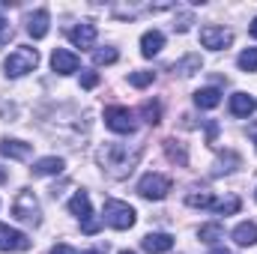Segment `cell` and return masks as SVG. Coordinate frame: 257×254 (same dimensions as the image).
<instances>
[{
	"label": "cell",
	"instance_id": "5bb4252c",
	"mask_svg": "<svg viewBox=\"0 0 257 254\" xmlns=\"http://www.w3.org/2000/svg\"><path fill=\"white\" fill-rule=\"evenodd\" d=\"M233 242L242 245V248L257 245V224L254 221H242V224H236V227H233Z\"/></svg>",
	"mask_w": 257,
	"mask_h": 254
},
{
	"label": "cell",
	"instance_id": "8d00e7d4",
	"mask_svg": "<svg viewBox=\"0 0 257 254\" xmlns=\"http://www.w3.org/2000/svg\"><path fill=\"white\" fill-rule=\"evenodd\" d=\"M209 254H233V251H230V248H212Z\"/></svg>",
	"mask_w": 257,
	"mask_h": 254
},
{
	"label": "cell",
	"instance_id": "d6986e66",
	"mask_svg": "<svg viewBox=\"0 0 257 254\" xmlns=\"http://www.w3.org/2000/svg\"><path fill=\"white\" fill-rule=\"evenodd\" d=\"M69 212L72 215H78L81 221H87L93 212H90V197H87V191H75L72 194V200H69Z\"/></svg>",
	"mask_w": 257,
	"mask_h": 254
},
{
	"label": "cell",
	"instance_id": "d4e9b609",
	"mask_svg": "<svg viewBox=\"0 0 257 254\" xmlns=\"http://www.w3.org/2000/svg\"><path fill=\"white\" fill-rule=\"evenodd\" d=\"M236 63H239L242 72H257V48H245Z\"/></svg>",
	"mask_w": 257,
	"mask_h": 254
},
{
	"label": "cell",
	"instance_id": "2e32d148",
	"mask_svg": "<svg viewBox=\"0 0 257 254\" xmlns=\"http://www.w3.org/2000/svg\"><path fill=\"white\" fill-rule=\"evenodd\" d=\"M254 111V99L248 93H233L230 96V114L233 117H251Z\"/></svg>",
	"mask_w": 257,
	"mask_h": 254
},
{
	"label": "cell",
	"instance_id": "9a60e30c",
	"mask_svg": "<svg viewBox=\"0 0 257 254\" xmlns=\"http://www.w3.org/2000/svg\"><path fill=\"white\" fill-rule=\"evenodd\" d=\"M63 168H66L63 159H57V156H45V159L33 162V177H54V174H60Z\"/></svg>",
	"mask_w": 257,
	"mask_h": 254
},
{
	"label": "cell",
	"instance_id": "ac0fdd59",
	"mask_svg": "<svg viewBox=\"0 0 257 254\" xmlns=\"http://www.w3.org/2000/svg\"><path fill=\"white\" fill-rule=\"evenodd\" d=\"M165 156H168L174 165H180V168H186V165H189L186 144H180V141H174V138H168V141H165Z\"/></svg>",
	"mask_w": 257,
	"mask_h": 254
},
{
	"label": "cell",
	"instance_id": "e575fe53",
	"mask_svg": "<svg viewBox=\"0 0 257 254\" xmlns=\"http://www.w3.org/2000/svg\"><path fill=\"white\" fill-rule=\"evenodd\" d=\"M81 254H108V245H99V248H87V251Z\"/></svg>",
	"mask_w": 257,
	"mask_h": 254
},
{
	"label": "cell",
	"instance_id": "6da1fadb",
	"mask_svg": "<svg viewBox=\"0 0 257 254\" xmlns=\"http://www.w3.org/2000/svg\"><path fill=\"white\" fill-rule=\"evenodd\" d=\"M138 159H141V147H135V150L128 153L126 144H105V147L99 150V165H102L114 180L128 177V174L135 171Z\"/></svg>",
	"mask_w": 257,
	"mask_h": 254
},
{
	"label": "cell",
	"instance_id": "277c9868",
	"mask_svg": "<svg viewBox=\"0 0 257 254\" xmlns=\"http://www.w3.org/2000/svg\"><path fill=\"white\" fill-rule=\"evenodd\" d=\"M12 215H15L18 221H24V224H33V227L42 221V218H39V215H42V212H39V200L33 197V191H27V189L18 191V197H15V203H12Z\"/></svg>",
	"mask_w": 257,
	"mask_h": 254
},
{
	"label": "cell",
	"instance_id": "44dd1931",
	"mask_svg": "<svg viewBox=\"0 0 257 254\" xmlns=\"http://www.w3.org/2000/svg\"><path fill=\"white\" fill-rule=\"evenodd\" d=\"M141 117H144L147 126H159V120H162V105H159L156 99H147V102L141 105Z\"/></svg>",
	"mask_w": 257,
	"mask_h": 254
},
{
	"label": "cell",
	"instance_id": "7c38bea8",
	"mask_svg": "<svg viewBox=\"0 0 257 254\" xmlns=\"http://www.w3.org/2000/svg\"><path fill=\"white\" fill-rule=\"evenodd\" d=\"M48 21H51L48 9H36L33 15H27V33H30L33 39H42V36L48 33Z\"/></svg>",
	"mask_w": 257,
	"mask_h": 254
},
{
	"label": "cell",
	"instance_id": "e0dca14e",
	"mask_svg": "<svg viewBox=\"0 0 257 254\" xmlns=\"http://www.w3.org/2000/svg\"><path fill=\"white\" fill-rule=\"evenodd\" d=\"M194 105L197 108H218L221 105V90L218 87H203L194 93Z\"/></svg>",
	"mask_w": 257,
	"mask_h": 254
},
{
	"label": "cell",
	"instance_id": "ffe728a7",
	"mask_svg": "<svg viewBox=\"0 0 257 254\" xmlns=\"http://www.w3.org/2000/svg\"><path fill=\"white\" fill-rule=\"evenodd\" d=\"M30 144H24V141H3L0 144V153L6 156V159H30Z\"/></svg>",
	"mask_w": 257,
	"mask_h": 254
},
{
	"label": "cell",
	"instance_id": "603a6c76",
	"mask_svg": "<svg viewBox=\"0 0 257 254\" xmlns=\"http://www.w3.org/2000/svg\"><path fill=\"white\" fill-rule=\"evenodd\" d=\"M197 236H200L203 242H218V239L224 236V227H221L218 221H212V224H203V227L197 230Z\"/></svg>",
	"mask_w": 257,
	"mask_h": 254
},
{
	"label": "cell",
	"instance_id": "9c48e42d",
	"mask_svg": "<svg viewBox=\"0 0 257 254\" xmlns=\"http://www.w3.org/2000/svg\"><path fill=\"white\" fill-rule=\"evenodd\" d=\"M78 54H72V51H66V48H54V54H51V69L57 72V75H72V72H78Z\"/></svg>",
	"mask_w": 257,
	"mask_h": 254
},
{
	"label": "cell",
	"instance_id": "4316f807",
	"mask_svg": "<svg viewBox=\"0 0 257 254\" xmlns=\"http://www.w3.org/2000/svg\"><path fill=\"white\" fill-rule=\"evenodd\" d=\"M117 48H102V51H96L93 54V63L96 66H111V63H117Z\"/></svg>",
	"mask_w": 257,
	"mask_h": 254
},
{
	"label": "cell",
	"instance_id": "f546056e",
	"mask_svg": "<svg viewBox=\"0 0 257 254\" xmlns=\"http://www.w3.org/2000/svg\"><path fill=\"white\" fill-rule=\"evenodd\" d=\"M99 227H102V221H99V218H93V215H90V218H87V221L81 224V230H84L87 236H93V233H99Z\"/></svg>",
	"mask_w": 257,
	"mask_h": 254
},
{
	"label": "cell",
	"instance_id": "8fae6325",
	"mask_svg": "<svg viewBox=\"0 0 257 254\" xmlns=\"http://www.w3.org/2000/svg\"><path fill=\"white\" fill-rule=\"evenodd\" d=\"M141 245H144V251H150V254H165L174 248V236L171 233H147L141 239Z\"/></svg>",
	"mask_w": 257,
	"mask_h": 254
},
{
	"label": "cell",
	"instance_id": "74e56055",
	"mask_svg": "<svg viewBox=\"0 0 257 254\" xmlns=\"http://www.w3.org/2000/svg\"><path fill=\"white\" fill-rule=\"evenodd\" d=\"M251 135H254V144H257V126H251Z\"/></svg>",
	"mask_w": 257,
	"mask_h": 254
},
{
	"label": "cell",
	"instance_id": "4dcf8cb0",
	"mask_svg": "<svg viewBox=\"0 0 257 254\" xmlns=\"http://www.w3.org/2000/svg\"><path fill=\"white\" fill-rule=\"evenodd\" d=\"M12 39V27H9V21L3 18V12H0V45H6Z\"/></svg>",
	"mask_w": 257,
	"mask_h": 254
},
{
	"label": "cell",
	"instance_id": "52a82bcc",
	"mask_svg": "<svg viewBox=\"0 0 257 254\" xmlns=\"http://www.w3.org/2000/svg\"><path fill=\"white\" fill-rule=\"evenodd\" d=\"M233 42V33L230 30H224V27H215V24H206L203 30H200V45L203 48H212V51H221V48H227Z\"/></svg>",
	"mask_w": 257,
	"mask_h": 254
},
{
	"label": "cell",
	"instance_id": "7a4b0ae2",
	"mask_svg": "<svg viewBox=\"0 0 257 254\" xmlns=\"http://www.w3.org/2000/svg\"><path fill=\"white\" fill-rule=\"evenodd\" d=\"M36 63H39V51L30 48V45H21V48H15V51L3 60V69H6L9 78H21V75L33 72Z\"/></svg>",
	"mask_w": 257,
	"mask_h": 254
},
{
	"label": "cell",
	"instance_id": "d590c367",
	"mask_svg": "<svg viewBox=\"0 0 257 254\" xmlns=\"http://www.w3.org/2000/svg\"><path fill=\"white\" fill-rule=\"evenodd\" d=\"M248 33H251V36H254V39H257V18H254V21H251V27H248Z\"/></svg>",
	"mask_w": 257,
	"mask_h": 254
},
{
	"label": "cell",
	"instance_id": "1f68e13d",
	"mask_svg": "<svg viewBox=\"0 0 257 254\" xmlns=\"http://www.w3.org/2000/svg\"><path fill=\"white\" fill-rule=\"evenodd\" d=\"M189 24H192V15L186 12V15H180V24H177V30H180V33H186V30H189Z\"/></svg>",
	"mask_w": 257,
	"mask_h": 254
},
{
	"label": "cell",
	"instance_id": "836d02e7",
	"mask_svg": "<svg viewBox=\"0 0 257 254\" xmlns=\"http://www.w3.org/2000/svg\"><path fill=\"white\" fill-rule=\"evenodd\" d=\"M51 254H75V251H72L69 245H54V248H51Z\"/></svg>",
	"mask_w": 257,
	"mask_h": 254
},
{
	"label": "cell",
	"instance_id": "30bf717a",
	"mask_svg": "<svg viewBox=\"0 0 257 254\" xmlns=\"http://www.w3.org/2000/svg\"><path fill=\"white\" fill-rule=\"evenodd\" d=\"M69 39L78 45V48H93L96 45V24L93 21H81L69 30Z\"/></svg>",
	"mask_w": 257,
	"mask_h": 254
},
{
	"label": "cell",
	"instance_id": "8992f818",
	"mask_svg": "<svg viewBox=\"0 0 257 254\" xmlns=\"http://www.w3.org/2000/svg\"><path fill=\"white\" fill-rule=\"evenodd\" d=\"M138 191H141V197H147V200H162V197H168V191H171V180H168L165 174H147V177H141Z\"/></svg>",
	"mask_w": 257,
	"mask_h": 254
},
{
	"label": "cell",
	"instance_id": "83f0119b",
	"mask_svg": "<svg viewBox=\"0 0 257 254\" xmlns=\"http://www.w3.org/2000/svg\"><path fill=\"white\" fill-rule=\"evenodd\" d=\"M153 78H156L153 72H132V75H128V84H132V87H150Z\"/></svg>",
	"mask_w": 257,
	"mask_h": 254
},
{
	"label": "cell",
	"instance_id": "4fadbf2b",
	"mask_svg": "<svg viewBox=\"0 0 257 254\" xmlns=\"http://www.w3.org/2000/svg\"><path fill=\"white\" fill-rule=\"evenodd\" d=\"M162 48H165V33L162 30H147L141 36V54L144 57H156Z\"/></svg>",
	"mask_w": 257,
	"mask_h": 254
},
{
	"label": "cell",
	"instance_id": "5b68a950",
	"mask_svg": "<svg viewBox=\"0 0 257 254\" xmlns=\"http://www.w3.org/2000/svg\"><path fill=\"white\" fill-rule=\"evenodd\" d=\"M105 126L117 135H132L135 132V114L123 105H111V108H105Z\"/></svg>",
	"mask_w": 257,
	"mask_h": 254
},
{
	"label": "cell",
	"instance_id": "3957f363",
	"mask_svg": "<svg viewBox=\"0 0 257 254\" xmlns=\"http://www.w3.org/2000/svg\"><path fill=\"white\" fill-rule=\"evenodd\" d=\"M105 221L114 227V230H128L135 221H138V212H135V206H128L126 200H105Z\"/></svg>",
	"mask_w": 257,
	"mask_h": 254
},
{
	"label": "cell",
	"instance_id": "f1b7e54d",
	"mask_svg": "<svg viewBox=\"0 0 257 254\" xmlns=\"http://www.w3.org/2000/svg\"><path fill=\"white\" fill-rule=\"evenodd\" d=\"M96 84H99V75L96 72H81V87L84 90H93Z\"/></svg>",
	"mask_w": 257,
	"mask_h": 254
},
{
	"label": "cell",
	"instance_id": "7402d4cb",
	"mask_svg": "<svg viewBox=\"0 0 257 254\" xmlns=\"http://www.w3.org/2000/svg\"><path fill=\"white\" fill-rule=\"evenodd\" d=\"M200 54H189V57H183L180 63H174V72H180V75H194V72H200Z\"/></svg>",
	"mask_w": 257,
	"mask_h": 254
},
{
	"label": "cell",
	"instance_id": "cb8c5ba5",
	"mask_svg": "<svg viewBox=\"0 0 257 254\" xmlns=\"http://www.w3.org/2000/svg\"><path fill=\"white\" fill-rule=\"evenodd\" d=\"M239 206H242V200H239L236 194H230L227 200L215 203V212H218V215H233V212H239Z\"/></svg>",
	"mask_w": 257,
	"mask_h": 254
},
{
	"label": "cell",
	"instance_id": "484cf974",
	"mask_svg": "<svg viewBox=\"0 0 257 254\" xmlns=\"http://www.w3.org/2000/svg\"><path fill=\"white\" fill-rule=\"evenodd\" d=\"M186 203L194 206V209H197V206L206 209V206H212V194H209V191H192V194L186 197Z\"/></svg>",
	"mask_w": 257,
	"mask_h": 254
},
{
	"label": "cell",
	"instance_id": "f35d334b",
	"mask_svg": "<svg viewBox=\"0 0 257 254\" xmlns=\"http://www.w3.org/2000/svg\"><path fill=\"white\" fill-rule=\"evenodd\" d=\"M120 254H135V251H120Z\"/></svg>",
	"mask_w": 257,
	"mask_h": 254
},
{
	"label": "cell",
	"instance_id": "ba28073f",
	"mask_svg": "<svg viewBox=\"0 0 257 254\" xmlns=\"http://www.w3.org/2000/svg\"><path fill=\"white\" fill-rule=\"evenodd\" d=\"M30 239L18 230H12L9 224H0V251H27Z\"/></svg>",
	"mask_w": 257,
	"mask_h": 254
},
{
	"label": "cell",
	"instance_id": "d6a6232c",
	"mask_svg": "<svg viewBox=\"0 0 257 254\" xmlns=\"http://www.w3.org/2000/svg\"><path fill=\"white\" fill-rule=\"evenodd\" d=\"M215 132H218V126H215V123H212V120H209V123H206V135H209V144H212V141H215Z\"/></svg>",
	"mask_w": 257,
	"mask_h": 254
}]
</instances>
